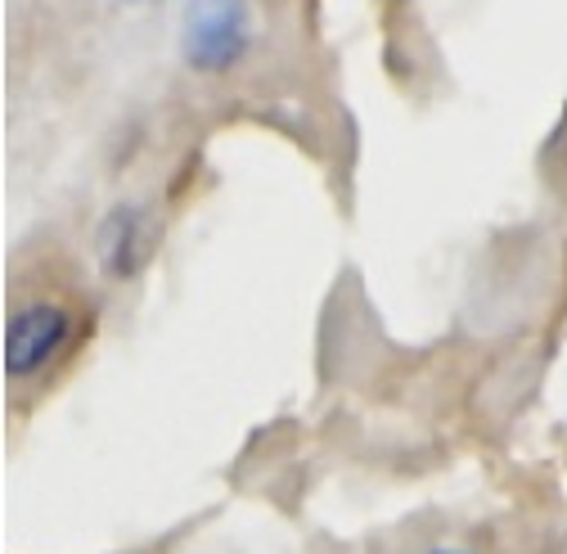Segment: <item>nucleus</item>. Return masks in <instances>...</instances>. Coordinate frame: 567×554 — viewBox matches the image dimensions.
<instances>
[{"label": "nucleus", "instance_id": "f257e3e1", "mask_svg": "<svg viewBox=\"0 0 567 554\" xmlns=\"http://www.w3.org/2000/svg\"><path fill=\"white\" fill-rule=\"evenodd\" d=\"M78 338V311L59 298H32L6 320V379L28 383L45 375Z\"/></svg>", "mask_w": 567, "mask_h": 554}, {"label": "nucleus", "instance_id": "f03ea898", "mask_svg": "<svg viewBox=\"0 0 567 554\" xmlns=\"http://www.w3.org/2000/svg\"><path fill=\"white\" fill-rule=\"evenodd\" d=\"M185 63L198 73H226L248 50V10L244 0H194L181 32Z\"/></svg>", "mask_w": 567, "mask_h": 554}, {"label": "nucleus", "instance_id": "7ed1b4c3", "mask_svg": "<svg viewBox=\"0 0 567 554\" xmlns=\"http://www.w3.org/2000/svg\"><path fill=\"white\" fill-rule=\"evenodd\" d=\"M150 248H154V230H150L140 207H117V213L100 226V266L113 275V280H131V275L145 266Z\"/></svg>", "mask_w": 567, "mask_h": 554}, {"label": "nucleus", "instance_id": "20e7f679", "mask_svg": "<svg viewBox=\"0 0 567 554\" xmlns=\"http://www.w3.org/2000/svg\"><path fill=\"white\" fill-rule=\"evenodd\" d=\"M429 554H473V550H451V545H442V550H429Z\"/></svg>", "mask_w": 567, "mask_h": 554}]
</instances>
